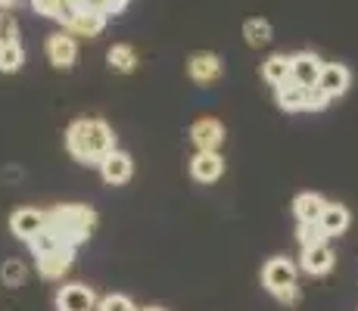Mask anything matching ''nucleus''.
Listing matches in <instances>:
<instances>
[{
    "label": "nucleus",
    "mask_w": 358,
    "mask_h": 311,
    "mask_svg": "<svg viewBox=\"0 0 358 311\" xmlns=\"http://www.w3.org/2000/svg\"><path fill=\"white\" fill-rule=\"evenodd\" d=\"M66 150L81 165H97L115 150V134L103 119H78L66 131Z\"/></svg>",
    "instance_id": "obj_1"
},
{
    "label": "nucleus",
    "mask_w": 358,
    "mask_h": 311,
    "mask_svg": "<svg viewBox=\"0 0 358 311\" xmlns=\"http://www.w3.org/2000/svg\"><path fill=\"white\" fill-rule=\"evenodd\" d=\"M94 224H97V215H94L91 205L69 203V205H57V209L47 212V227H50V231L59 237V243L72 246V249H78L81 243H87Z\"/></svg>",
    "instance_id": "obj_2"
},
{
    "label": "nucleus",
    "mask_w": 358,
    "mask_h": 311,
    "mask_svg": "<svg viewBox=\"0 0 358 311\" xmlns=\"http://www.w3.org/2000/svg\"><path fill=\"white\" fill-rule=\"evenodd\" d=\"M296 274H299V268H296L293 259L274 255V259L265 261V268H262V283H265V289L274 299H280L284 305H296V302L302 299L299 287H296Z\"/></svg>",
    "instance_id": "obj_3"
},
{
    "label": "nucleus",
    "mask_w": 358,
    "mask_h": 311,
    "mask_svg": "<svg viewBox=\"0 0 358 311\" xmlns=\"http://www.w3.org/2000/svg\"><path fill=\"white\" fill-rule=\"evenodd\" d=\"M106 19H109L106 13L85 10V6H69L59 16V22H63V31H69L72 38H97L106 29Z\"/></svg>",
    "instance_id": "obj_4"
},
{
    "label": "nucleus",
    "mask_w": 358,
    "mask_h": 311,
    "mask_svg": "<svg viewBox=\"0 0 358 311\" xmlns=\"http://www.w3.org/2000/svg\"><path fill=\"white\" fill-rule=\"evenodd\" d=\"M97 293L85 283H66L57 289V311H97Z\"/></svg>",
    "instance_id": "obj_5"
},
{
    "label": "nucleus",
    "mask_w": 358,
    "mask_h": 311,
    "mask_svg": "<svg viewBox=\"0 0 358 311\" xmlns=\"http://www.w3.org/2000/svg\"><path fill=\"white\" fill-rule=\"evenodd\" d=\"M190 140H194V147L203 150V153H218L224 143V124L218 119H212V115L196 119L190 124Z\"/></svg>",
    "instance_id": "obj_6"
},
{
    "label": "nucleus",
    "mask_w": 358,
    "mask_h": 311,
    "mask_svg": "<svg viewBox=\"0 0 358 311\" xmlns=\"http://www.w3.org/2000/svg\"><path fill=\"white\" fill-rule=\"evenodd\" d=\"M321 72H324V59L312 50H302L290 57V78L302 87H315L321 81Z\"/></svg>",
    "instance_id": "obj_7"
},
{
    "label": "nucleus",
    "mask_w": 358,
    "mask_h": 311,
    "mask_svg": "<svg viewBox=\"0 0 358 311\" xmlns=\"http://www.w3.org/2000/svg\"><path fill=\"white\" fill-rule=\"evenodd\" d=\"M44 227H47V212L34 209V205H22V209H16L13 212V218H10L13 237L25 240V243H29L31 237H38Z\"/></svg>",
    "instance_id": "obj_8"
},
{
    "label": "nucleus",
    "mask_w": 358,
    "mask_h": 311,
    "mask_svg": "<svg viewBox=\"0 0 358 311\" xmlns=\"http://www.w3.org/2000/svg\"><path fill=\"white\" fill-rule=\"evenodd\" d=\"M334 265H336V255L327 243L306 246L299 255V268L308 274V277H324V274L334 271Z\"/></svg>",
    "instance_id": "obj_9"
},
{
    "label": "nucleus",
    "mask_w": 358,
    "mask_h": 311,
    "mask_svg": "<svg viewBox=\"0 0 358 311\" xmlns=\"http://www.w3.org/2000/svg\"><path fill=\"white\" fill-rule=\"evenodd\" d=\"M72 261H75V249L72 246H57L53 252L38 255V274L44 280H59L63 274H69Z\"/></svg>",
    "instance_id": "obj_10"
},
{
    "label": "nucleus",
    "mask_w": 358,
    "mask_h": 311,
    "mask_svg": "<svg viewBox=\"0 0 358 311\" xmlns=\"http://www.w3.org/2000/svg\"><path fill=\"white\" fill-rule=\"evenodd\" d=\"M131 175H134V162H131L128 153H122V150H113L106 159L100 162V178L106 181L109 187H122L131 181Z\"/></svg>",
    "instance_id": "obj_11"
},
{
    "label": "nucleus",
    "mask_w": 358,
    "mask_h": 311,
    "mask_svg": "<svg viewBox=\"0 0 358 311\" xmlns=\"http://www.w3.org/2000/svg\"><path fill=\"white\" fill-rule=\"evenodd\" d=\"M187 75L196 85H212V81L222 78V59L209 50H199L187 59Z\"/></svg>",
    "instance_id": "obj_12"
},
{
    "label": "nucleus",
    "mask_w": 358,
    "mask_h": 311,
    "mask_svg": "<svg viewBox=\"0 0 358 311\" xmlns=\"http://www.w3.org/2000/svg\"><path fill=\"white\" fill-rule=\"evenodd\" d=\"M47 59L57 68H72L75 59H78V44L69 31H59L53 38H47Z\"/></svg>",
    "instance_id": "obj_13"
},
{
    "label": "nucleus",
    "mask_w": 358,
    "mask_h": 311,
    "mask_svg": "<svg viewBox=\"0 0 358 311\" xmlns=\"http://www.w3.org/2000/svg\"><path fill=\"white\" fill-rule=\"evenodd\" d=\"M222 171H224L222 153H203V150H196V156L190 159V175H194V181H199V184L218 181Z\"/></svg>",
    "instance_id": "obj_14"
},
{
    "label": "nucleus",
    "mask_w": 358,
    "mask_h": 311,
    "mask_svg": "<svg viewBox=\"0 0 358 311\" xmlns=\"http://www.w3.org/2000/svg\"><path fill=\"white\" fill-rule=\"evenodd\" d=\"M349 85H352V75H349L346 66H340V62H324V72H321L318 87L330 96V100H336V96L346 94Z\"/></svg>",
    "instance_id": "obj_15"
},
{
    "label": "nucleus",
    "mask_w": 358,
    "mask_h": 311,
    "mask_svg": "<svg viewBox=\"0 0 358 311\" xmlns=\"http://www.w3.org/2000/svg\"><path fill=\"white\" fill-rule=\"evenodd\" d=\"M349 221H352V215H349L346 205L327 203L324 212H321V218H318V224H321V231H324V237H340V233L349 231Z\"/></svg>",
    "instance_id": "obj_16"
},
{
    "label": "nucleus",
    "mask_w": 358,
    "mask_h": 311,
    "mask_svg": "<svg viewBox=\"0 0 358 311\" xmlns=\"http://www.w3.org/2000/svg\"><path fill=\"white\" fill-rule=\"evenodd\" d=\"M306 94H308V87L296 85L293 78L287 85L274 87V100H278V106L284 113H306Z\"/></svg>",
    "instance_id": "obj_17"
},
{
    "label": "nucleus",
    "mask_w": 358,
    "mask_h": 311,
    "mask_svg": "<svg viewBox=\"0 0 358 311\" xmlns=\"http://www.w3.org/2000/svg\"><path fill=\"white\" fill-rule=\"evenodd\" d=\"M262 78L271 87H280L290 81V57L287 53H271L265 62H262Z\"/></svg>",
    "instance_id": "obj_18"
},
{
    "label": "nucleus",
    "mask_w": 358,
    "mask_h": 311,
    "mask_svg": "<svg viewBox=\"0 0 358 311\" xmlns=\"http://www.w3.org/2000/svg\"><path fill=\"white\" fill-rule=\"evenodd\" d=\"M324 205L327 203L321 193H299L293 203V215H296V221H318Z\"/></svg>",
    "instance_id": "obj_19"
},
{
    "label": "nucleus",
    "mask_w": 358,
    "mask_h": 311,
    "mask_svg": "<svg viewBox=\"0 0 358 311\" xmlns=\"http://www.w3.org/2000/svg\"><path fill=\"white\" fill-rule=\"evenodd\" d=\"M106 62H109V68L113 72H134L137 68V53H134V47H128V44H115V47H109V53H106Z\"/></svg>",
    "instance_id": "obj_20"
},
{
    "label": "nucleus",
    "mask_w": 358,
    "mask_h": 311,
    "mask_svg": "<svg viewBox=\"0 0 358 311\" xmlns=\"http://www.w3.org/2000/svg\"><path fill=\"white\" fill-rule=\"evenodd\" d=\"M0 280H3V287H10V289L22 287V283L29 280V265H25L22 259H6L3 265H0Z\"/></svg>",
    "instance_id": "obj_21"
},
{
    "label": "nucleus",
    "mask_w": 358,
    "mask_h": 311,
    "mask_svg": "<svg viewBox=\"0 0 358 311\" xmlns=\"http://www.w3.org/2000/svg\"><path fill=\"white\" fill-rule=\"evenodd\" d=\"M243 38H246V44H250V47L271 44V22H268V19H246Z\"/></svg>",
    "instance_id": "obj_22"
},
{
    "label": "nucleus",
    "mask_w": 358,
    "mask_h": 311,
    "mask_svg": "<svg viewBox=\"0 0 358 311\" xmlns=\"http://www.w3.org/2000/svg\"><path fill=\"white\" fill-rule=\"evenodd\" d=\"M25 62V50L19 41H13V44H3L0 47V72H19Z\"/></svg>",
    "instance_id": "obj_23"
},
{
    "label": "nucleus",
    "mask_w": 358,
    "mask_h": 311,
    "mask_svg": "<svg viewBox=\"0 0 358 311\" xmlns=\"http://www.w3.org/2000/svg\"><path fill=\"white\" fill-rule=\"evenodd\" d=\"M296 240H299V246H315V243H327L324 231H321L318 221H299L296 224Z\"/></svg>",
    "instance_id": "obj_24"
},
{
    "label": "nucleus",
    "mask_w": 358,
    "mask_h": 311,
    "mask_svg": "<svg viewBox=\"0 0 358 311\" xmlns=\"http://www.w3.org/2000/svg\"><path fill=\"white\" fill-rule=\"evenodd\" d=\"M57 246H63V243H59V237L50 231V227H44V231L38 233V237H31V240H29V249L34 252V259H38V255H44V252H53Z\"/></svg>",
    "instance_id": "obj_25"
},
{
    "label": "nucleus",
    "mask_w": 358,
    "mask_h": 311,
    "mask_svg": "<svg viewBox=\"0 0 358 311\" xmlns=\"http://www.w3.org/2000/svg\"><path fill=\"white\" fill-rule=\"evenodd\" d=\"M97 311H137V305L122 293H109L97 302Z\"/></svg>",
    "instance_id": "obj_26"
},
{
    "label": "nucleus",
    "mask_w": 358,
    "mask_h": 311,
    "mask_svg": "<svg viewBox=\"0 0 358 311\" xmlns=\"http://www.w3.org/2000/svg\"><path fill=\"white\" fill-rule=\"evenodd\" d=\"M16 34H19V25H16V19H13V13L0 10V47H3V44H13V41H19Z\"/></svg>",
    "instance_id": "obj_27"
},
{
    "label": "nucleus",
    "mask_w": 358,
    "mask_h": 311,
    "mask_svg": "<svg viewBox=\"0 0 358 311\" xmlns=\"http://www.w3.org/2000/svg\"><path fill=\"white\" fill-rule=\"evenodd\" d=\"M327 103H330V96L321 91L318 85L308 87V94H306V113H321V109H324Z\"/></svg>",
    "instance_id": "obj_28"
},
{
    "label": "nucleus",
    "mask_w": 358,
    "mask_h": 311,
    "mask_svg": "<svg viewBox=\"0 0 358 311\" xmlns=\"http://www.w3.org/2000/svg\"><path fill=\"white\" fill-rule=\"evenodd\" d=\"M13 3H16V0H0V10H10Z\"/></svg>",
    "instance_id": "obj_29"
},
{
    "label": "nucleus",
    "mask_w": 358,
    "mask_h": 311,
    "mask_svg": "<svg viewBox=\"0 0 358 311\" xmlns=\"http://www.w3.org/2000/svg\"><path fill=\"white\" fill-rule=\"evenodd\" d=\"M125 3H128V0H119V6H122V10H125Z\"/></svg>",
    "instance_id": "obj_30"
},
{
    "label": "nucleus",
    "mask_w": 358,
    "mask_h": 311,
    "mask_svg": "<svg viewBox=\"0 0 358 311\" xmlns=\"http://www.w3.org/2000/svg\"><path fill=\"white\" fill-rule=\"evenodd\" d=\"M143 311H165V308H143Z\"/></svg>",
    "instance_id": "obj_31"
}]
</instances>
